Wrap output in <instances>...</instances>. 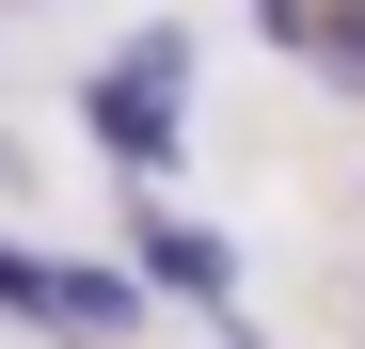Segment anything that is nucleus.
I'll list each match as a JSON object with an SVG mask.
<instances>
[{
    "label": "nucleus",
    "instance_id": "4",
    "mask_svg": "<svg viewBox=\"0 0 365 349\" xmlns=\"http://www.w3.org/2000/svg\"><path fill=\"white\" fill-rule=\"evenodd\" d=\"M0 318H48V254H16V239H0Z\"/></svg>",
    "mask_w": 365,
    "mask_h": 349
},
{
    "label": "nucleus",
    "instance_id": "2",
    "mask_svg": "<svg viewBox=\"0 0 365 349\" xmlns=\"http://www.w3.org/2000/svg\"><path fill=\"white\" fill-rule=\"evenodd\" d=\"M128 239H143V286H175V302L238 318V254L207 239V222H175V207H128ZM238 333H255V318H238Z\"/></svg>",
    "mask_w": 365,
    "mask_h": 349
},
{
    "label": "nucleus",
    "instance_id": "3",
    "mask_svg": "<svg viewBox=\"0 0 365 349\" xmlns=\"http://www.w3.org/2000/svg\"><path fill=\"white\" fill-rule=\"evenodd\" d=\"M48 333L128 349V333H143V286H128V270H96V254H48Z\"/></svg>",
    "mask_w": 365,
    "mask_h": 349
},
{
    "label": "nucleus",
    "instance_id": "1",
    "mask_svg": "<svg viewBox=\"0 0 365 349\" xmlns=\"http://www.w3.org/2000/svg\"><path fill=\"white\" fill-rule=\"evenodd\" d=\"M175 80H191V32H128V48H111V64L80 80V127L128 159V174H175V143H191Z\"/></svg>",
    "mask_w": 365,
    "mask_h": 349
},
{
    "label": "nucleus",
    "instance_id": "5",
    "mask_svg": "<svg viewBox=\"0 0 365 349\" xmlns=\"http://www.w3.org/2000/svg\"><path fill=\"white\" fill-rule=\"evenodd\" d=\"M0 16H16V0H0Z\"/></svg>",
    "mask_w": 365,
    "mask_h": 349
}]
</instances>
